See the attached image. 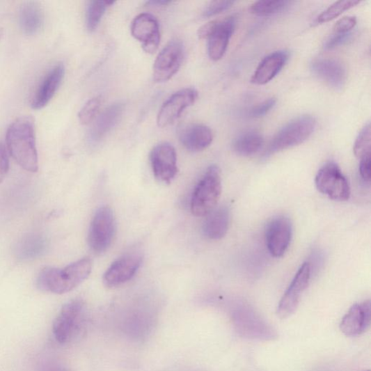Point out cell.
Instances as JSON below:
<instances>
[{"mask_svg":"<svg viewBox=\"0 0 371 371\" xmlns=\"http://www.w3.org/2000/svg\"><path fill=\"white\" fill-rule=\"evenodd\" d=\"M293 3L288 0L258 1L251 6V12L258 16H271L287 10Z\"/></svg>","mask_w":371,"mask_h":371,"instance_id":"cell-28","label":"cell"},{"mask_svg":"<svg viewBox=\"0 0 371 371\" xmlns=\"http://www.w3.org/2000/svg\"><path fill=\"white\" fill-rule=\"evenodd\" d=\"M205 216L203 226L205 236L213 240L223 238L230 223V210L228 207L225 205L216 207Z\"/></svg>","mask_w":371,"mask_h":371,"instance_id":"cell-23","label":"cell"},{"mask_svg":"<svg viewBox=\"0 0 371 371\" xmlns=\"http://www.w3.org/2000/svg\"><path fill=\"white\" fill-rule=\"evenodd\" d=\"M171 1H166V0H152L148 2L147 4L151 6H166L171 3Z\"/></svg>","mask_w":371,"mask_h":371,"instance_id":"cell-38","label":"cell"},{"mask_svg":"<svg viewBox=\"0 0 371 371\" xmlns=\"http://www.w3.org/2000/svg\"><path fill=\"white\" fill-rule=\"evenodd\" d=\"M370 300L353 306L340 324L342 332L347 337H357L364 333L370 324Z\"/></svg>","mask_w":371,"mask_h":371,"instance_id":"cell-19","label":"cell"},{"mask_svg":"<svg viewBox=\"0 0 371 371\" xmlns=\"http://www.w3.org/2000/svg\"><path fill=\"white\" fill-rule=\"evenodd\" d=\"M232 321L236 331L242 338L265 341L278 338L276 330L248 308L237 309L232 314Z\"/></svg>","mask_w":371,"mask_h":371,"instance_id":"cell-7","label":"cell"},{"mask_svg":"<svg viewBox=\"0 0 371 371\" xmlns=\"http://www.w3.org/2000/svg\"><path fill=\"white\" fill-rule=\"evenodd\" d=\"M352 33L351 32L346 33H334L324 44V49L326 50L333 49L340 45L347 42L352 38Z\"/></svg>","mask_w":371,"mask_h":371,"instance_id":"cell-35","label":"cell"},{"mask_svg":"<svg viewBox=\"0 0 371 371\" xmlns=\"http://www.w3.org/2000/svg\"><path fill=\"white\" fill-rule=\"evenodd\" d=\"M293 234L291 220L286 216H278L272 219L266 229V242L271 255L281 258L289 248Z\"/></svg>","mask_w":371,"mask_h":371,"instance_id":"cell-13","label":"cell"},{"mask_svg":"<svg viewBox=\"0 0 371 371\" xmlns=\"http://www.w3.org/2000/svg\"><path fill=\"white\" fill-rule=\"evenodd\" d=\"M357 19L356 17L346 16L340 19L333 26L334 33H349L356 27Z\"/></svg>","mask_w":371,"mask_h":371,"instance_id":"cell-33","label":"cell"},{"mask_svg":"<svg viewBox=\"0 0 371 371\" xmlns=\"http://www.w3.org/2000/svg\"><path fill=\"white\" fill-rule=\"evenodd\" d=\"M315 182L317 190L333 200L342 202L349 199V184L337 164L329 162L324 165L317 172Z\"/></svg>","mask_w":371,"mask_h":371,"instance_id":"cell-8","label":"cell"},{"mask_svg":"<svg viewBox=\"0 0 371 371\" xmlns=\"http://www.w3.org/2000/svg\"><path fill=\"white\" fill-rule=\"evenodd\" d=\"M4 35V31L3 29H0V40H2Z\"/></svg>","mask_w":371,"mask_h":371,"instance_id":"cell-39","label":"cell"},{"mask_svg":"<svg viewBox=\"0 0 371 371\" xmlns=\"http://www.w3.org/2000/svg\"><path fill=\"white\" fill-rule=\"evenodd\" d=\"M150 158L155 177L159 182L170 184L178 173L175 148L166 143L159 144L152 149Z\"/></svg>","mask_w":371,"mask_h":371,"instance_id":"cell-12","label":"cell"},{"mask_svg":"<svg viewBox=\"0 0 371 371\" xmlns=\"http://www.w3.org/2000/svg\"><path fill=\"white\" fill-rule=\"evenodd\" d=\"M10 154L22 168L35 173L39 161L33 119L31 116L17 118L9 127L6 134Z\"/></svg>","mask_w":371,"mask_h":371,"instance_id":"cell-1","label":"cell"},{"mask_svg":"<svg viewBox=\"0 0 371 371\" xmlns=\"http://www.w3.org/2000/svg\"><path fill=\"white\" fill-rule=\"evenodd\" d=\"M310 276V263L306 262L299 268L291 285L280 300L276 311L280 319H287L295 312L300 297L309 285Z\"/></svg>","mask_w":371,"mask_h":371,"instance_id":"cell-10","label":"cell"},{"mask_svg":"<svg viewBox=\"0 0 371 371\" xmlns=\"http://www.w3.org/2000/svg\"><path fill=\"white\" fill-rule=\"evenodd\" d=\"M84 313L81 299H74L61 310L53 323L52 333L56 342L65 345L72 341L79 331Z\"/></svg>","mask_w":371,"mask_h":371,"instance_id":"cell-6","label":"cell"},{"mask_svg":"<svg viewBox=\"0 0 371 371\" xmlns=\"http://www.w3.org/2000/svg\"><path fill=\"white\" fill-rule=\"evenodd\" d=\"M93 262L83 258L64 269L45 268L40 273L38 287L44 292L63 294L72 291L90 275Z\"/></svg>","mask_w":371,"mask_h":371,"instance_id":"cell-2","label":"cell"},{"mask_svg":"<svg viewBox=\"0 0 371 371\" xmlns=\"http://www.w3.org/2000/svg\"><path fill=\"white\" fill-rule=\"evenodd\" d=\"M102 104V97H95L88 101L79 113V121L83 125H89L97 118Z\"/></svg>","mask_w":371,"mask_h":371,"instance_id":"cell-30","label":"cell"},{"mask_svg":"<svg viewBox=\"0 0 371 371\" xmlns=\"http://www.w3.org/2000/svg\"><path fill=\"white\" fill-rule=\"evenodd\" d=\"M10 163L6 147L0 143V183L3 182L9 171Z\"/></svg>","mask_w":371,"mask_h":371,"instance_id":"cell-36","label":"cell"},{"mask_svg":"<svg viewBox=\"0 0 371 371\" xmlns=\"http://www.w3.org/2000/svg\"><path fill=\"white\" fill-rule=\"evenodd\" d=\"M143 262L139 254L132 253L116 260L106 271L103 282L106 287H116L130 281L136 274Z\"/></svg>","mask_w":371,"mask_h":371,"instance_id":"cell-15","label":"cell"},{"mask_svg":"<svg viewBox=\"0 0 371 371\" xmlns=\"http://www.w3.org/2000/svg\"><path fill=\"white\" fill-rule=\"evenodd\" d=\"M263 145V138L256 131L240 134L234 141L233 149L241 156L249 157L258 152Z\"/></svg>","mask_w":371,"mask_h":371,"instance_id":"cell-26","label":"cell"},{"mask_svg":"<svg viewBox=\"0 0 371 371\" xmlns=\"http://www.w3.org/2000/svg\"><path fill=\"white\" fill-rule=\"evenodd\" d=\"M125 103L118 102L109 106L98 116L90 130L89 136L92 143H99L118 125L123 111Z\"/></svg>","mask_w":371,"mask_h":371,"instance_id":"cell-21","label":"cell"},{"mask_svg":"<svg viewBox=\"0 0 371 371\" xmlns=\"http://www.w3.org/2000/svg\"><path fill=\"white\" fill-rule=\"evenodd\" d=\"M198 98V92L191 87L174 93L164 103L158 113V127L165 128L173 125L184 110L196 103Z\"/></svg>","mask_w":371,"mask_h":371,"instance_id":"cell-11","label":"cell"},{"mask_svg":"<svg viewBox=\"0 0 371 371\" xmlns=\"http://www.w3.org/2000/svg\"><path fill=\"white\" fill-rule=\"evenodd\" d=\"M182 145L192 152L207 149L214 140L211 129L202 125H191L182 130L180 134Z\"/></svg>","mask_w":371,"mask_h":371,"instance_id":"cell-22","label":"cell"},{"mask_svg":"<svg viewBox=\"0 0 371 371\" xmlns=\"http://www.w3.org/2000/svg\"><path fill=\"white\" fill-rule=\"evenodd\" d=\"M359 171L362 180L366 182L370 183L371 179V160L370 155H368L361 159Z\"/></svg>","mask_w":371,"mask_h":371,"instance_id":"cell-37","label":"cell"},{"mask_svg":"<svg viewBox=\"0 0 371 371\" xmlns=\"http://www.w3.org/2000/svg\"><path fill=\"white\" fill-rule=\"evenodd\" d=\"M370 125L368 123L360 132L353 148L355 155L359 159L370 155Z\"/></svg>","mask_w":371,"mask_h":371,"instance_id":"cell-31","label":"cell"},{"mask_svg":"<svg viewBox=\"0 0 371 371\" xmlns=\"http://www.w3.org/2000/svg\"><path fill=\"white\" fill-rule=\"evenodd\" d=\"M276 100L275 98H270L262 103L255 106L251 111L249 115L252 118H260L268 114L276 105Z\"/></svg>","mask_w":371,"mask_h":371,"instance_id":"cell-34","label":"cell"},{"mask_svg":"<svg viewBox=\"0 0 371 371\" xmlns=\"http://www.w3.org/2000/svg\"><path fill=\"white\" fill-rule=\"evenodd\" d=\"M65 75V67L58 63L42 79L31 100V107L40 110L46 107L59 89Z\"/></svg>","mask_w":371,"mask_h":371,"instance_id":"cell-17","label":"cell"},{"mask_svg":"<svg viewBox=\"0 0 371 371\" xmlns=\"http://www.w3.org/2000/svg\"><path fill=\"white\" fill-rule=\"evenodd\" d=\"M113 1H91L87 6L86 23L88 30L94 31L98 27L106 10L113 5Z\"/></svg>","mask_w":371,"mask_h":371,"instance_id":"cell-27","label":"cell"},{"mask_svg":"<svg viewBox=\"0 0 371 371\" xmlns=\"http://www.w3.org/2000/svg\"><path fill=\"white\" fill-rule=\"evenodd\" d=\"M116 224L113 210L109 206L100 207L92 220L88 242L96 254H102L111 245Z\"/></svg>","mask_w":371,"mask_h":371,"instance_id":"cell-5","label":"cell"},{"mask_svg":"<svg viewBox=\"0 0 371 371\" xmlns=\"http://www.w3.org/2000/svg\"><path fill=\"white\" fill-rule=\"evenodd\" d=\"M310 69L317 77L335 90H342L345 84L346 70L338 61L329 58L316 59L310 64Z\"/></svg>","mask_w":371,"mask_h":371,"instance_id":"cell-18","label":"cell"},{"mask_svg":"<svg viewBox=\"0 0 371 371\" xmlns=\"http://www.w3.org/2000/svg\"><path fill=\"white\" fill-rule=\"evenodd\" d=\"M316 120L311 116H303L290 122L272 140L265 156L302 144L313 133Z\"/></svg>","mask_w":371,"mask_h":371,"instance_id":"cell-4","label":"cell"},{"mask_svg":"<svg viewBox=\"0 0 371 371\" xmlns=\"http://www.w3.org/2000/svg\"><path fill=\"white\" fill-rule=\"evenodd\" d=\"M222 191L221 176L217 166H210L194 189L191 200L194 216L203 217L213 210L219 203Z\"/></svg>","mask_w":371,"mask_h":371,"instance_id":"cell-3","label":"cell"},{"mask_svg":"<svg viewBox=\"0 0 371 371\" xmlns=\"http://www.w3.org/2000/svg\"><path fill=\"white\" fill-rule=\"evenodd\" d=\"M184 52L183 43L177 40L169 42L164 47L153 66L155 82H166L178 72L184 58Z\"/></svg>","mask_w":371,"mask_h":371,"instance_id":"cell-9","label":"cell"},{"mask_svg":"<svg viewBox=\"0 0 371 371\" xmlns=\"http://www.w3.org/2000/svg\"><path fill=\"white\" fill-rule=\"evenodd\" d=\"M131 31L147 53L152 54L156 52L161 42V31L155 16L149 13L137 15L132 23Z\"/></svg>","mask_w":371,"mask_h":371,"instance_id":"cell-14","label":"cell"},{"mask_svg":"<svg viewBox=\"0 0 371 371\" xmlns=\"http://www.w3.org/2000/svg\"><path fill=\"white\" fill-rule=\"evenodd\" d=\"M47 243L40 235H29L23 237L15 246L17 258L30 260L42 256L46 251Z\"/></svg>","mask_w":371,"mask_h":371,"instance_id":"cell-25","label":"cell"},{"mask_svg":"<svg viewBox=\"0 0 371 371\" xmlns=\"http://www.w3.org/2000/svg\"><path fill=\"white\" fill-rule=\"evenodd\" d=\"M366 371H370V370H366Z\"/></svg>","mask_w":371,"mask_h":371,"instance_id":"cell-40","label":"cell"},{"mask_svg":"<svg viewBox=\"0 0 371 371\" xmlns=\"http://www.w3.org/2000/svg\"><path fill=\"white\" fill-rule=\"evenodd\" d=\"M360 3V1H353V0L336 2L317 17L316 22L317 24L329 22L337 19L343 13L356 6Z\"/></svg>","mask_w":371,"mask_h":371,"instance_id":"cell-29","label":"cell"},{"mask_svg":"<svg viewBox=\"0 0 371 371\" xmlns=\"http://www.w3.org/2000/svg\"><path fill=\"white\" fill-rule=\"evenodd\" d=\"M237 25L235 16L216 20L215 27L207 38V52L211 60L218 61L225 55Z\"/></svg>","mask_w":371,"mask_h":371,"instance_id":"cell-16","label":"cell"},{"mask_svg":"<svg viewBox=\"0 0 371 371\" xmlns=\"http://www.w3.org/2000/svg\"><path fill=\"white\" fill-rule=\"evenodd\" d=\"M19 22L24 33L34 35L39 33L45 23V16L40 6L35 2L25 3L20 8Z\"/></svg>","mask_w":371,"mask_h":371,"instance_id":"cell-24","label":"cell"},{"mask_svg":"<svg viewBox=\"0 0 371 371\" xmlns=\"http://www.w3.org/2000/svg\"><path fill=\"white\" fill-rule=\"evenodd\" d=\"M235 2L233 1H226V0H220V1H213L210 2L208 6L205 8L203 13V16L204 17H210L219 15L226 10H228L229 8H231Z\"/></svg>","mask_w":371,"mask_h":371,"instance_id":"cell-32","label":"cell"},{"mask_svg":"<svg viewBox=\"0 0 371 371\" xmlns=\"http://www.w3.org/2000/svg\"><path fill=\"white\" fill-rule=\"evenodd\" d=\"M290 53L280 50L271 53L265 58L255 70L251 82L257 85H264L273 80L287 63Z\"/></svg>","mask_w":371,"mask_h":371,"instance_id":"cell-20","label":"cell"}]
</instances>
